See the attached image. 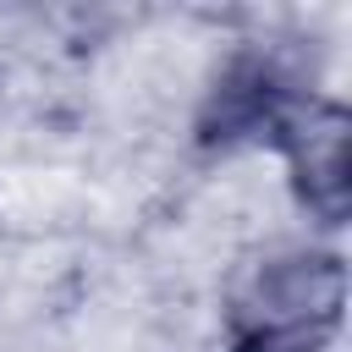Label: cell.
I'll return each instance as SVG.
<instances>
[{
    "mask_svg": "<svg viewBox=\"0 0 352 352\" xmlns=\"http://www.w3.org/2000/svg\"><path fill=\"white\" fill-rule=\"evenodd\" d=\"M346 314V264L330 248H275L226 286L231 352H319Z\"/></svg>",
    "mask_w": 352,
    "mask_h": 352,
    "instance_id": "1",
    "label": "cell"
},
{
    "mask_svg": "<svg viewBox=\"0 0 352 352\" xmlns=\"http://www.w3.org/2000/svg\"><path fill=\"white\" fill-rule=\"evenodd\" d=\"M270 143H280L302 204L324 226H341L346 220V204H352V176H346L352 170V154H346L352 121H346V110L336 99H314V94L302 99L297 94L286 104V116H280V126H275Z\"/></svg>",
    "mask_w": 352,
    "mask_h": 352,
    "instance_id": "2",
    "label": "cell"
}]
</instances>
